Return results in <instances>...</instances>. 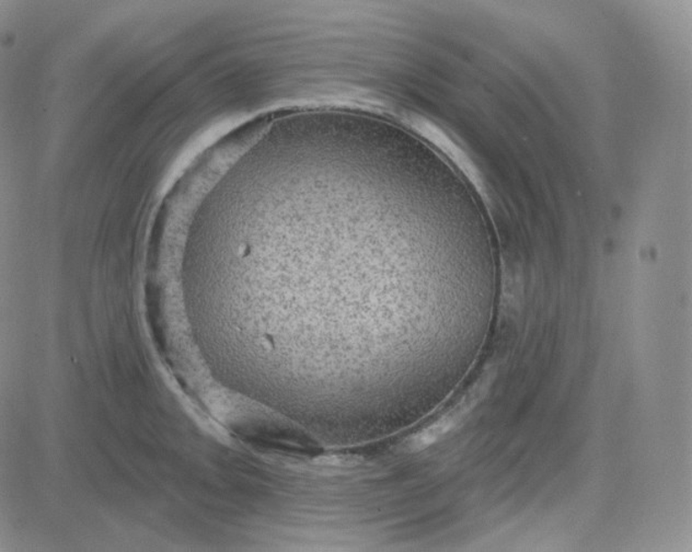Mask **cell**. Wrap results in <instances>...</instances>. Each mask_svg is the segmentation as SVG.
I'll use <instances>...</instances> for the list:
<instances>
[{"mask_svg": "<svg viewBox=\"0 0 692 552\" xmlns=\"http://www.w3.org/2000/svg\"><path fill=\"white\" fill-rule=\"evenodd\" d=\"M468 410V406H460V408L450 411L449 414L442 417L441 419H438L430 427L416 434L409 443H407V448L412 450V452H418V450L431 447L432 444L437 442L445 434H447L454 427H457L463 421Z\"/></svg>", "mask_w": 692, "mask_h": 552, "instance_id": "cell-1", "label": "cell"}]
</instances>
